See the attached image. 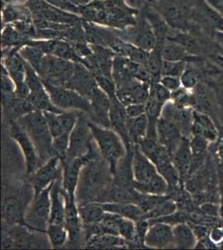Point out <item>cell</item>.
<instances>
[{"label": "cell", "instance_id": "cell-46", "mask_svg": "<svg viewBox=\"0 0 223 250\" xmlns=\"http://www.w3.org/2000/svg\"><path fill=\"white\" fill-rule=\"evenodd\" d=\"M203 82L208 83L212 87L218 106L223 107V65L218 74H215L214 76Z\"/></svg>", "mask_w": 223, "mask_h": 250}, {"label": "cell", "instance_id": "cell-27", "mask_svg": "<svg viewBox=\"0 0 223 250\" xmlns=\"http://www.w3.org/2000/svg\"><path fill=\"white\" fill-rule=\"evenodd\" d=\"M198 239L188 222L173 226V244L175 249L191 250L195 249Z\"/></svg>", "mask_w": 223, "mask_h": 250}, {"label": "cell", "instance_id": "cell-57", "mask_svg": "<svg viewBox=\"0 0 223 250\" xmlns=\"http://www.w3.org/2000/svg\"><path fill=\"white\" fill-rule=\"evenodd\" d=\"M93 1H94V0H75V2H76L77 4H78L79 7L88 5V4L92 3Z\"/></svg>", "mask_w": 223, "mask_h": 250}, {"label": "cell", "instance_id": "cell-48", "mask_svg": "<svg viewBox=\"0 0 223 250\" xmlns=\"http://www.w3.org/2000/svg\"><path fill=\"white\" fill-rule=\"evenodd\" d=\"M96 77L97 83L99 88L107 94V96L110 98L111 100H119L117 96V86L113 78L103 76V75H98Z\"/></svg>", "mask_w": 223, "mask_h": 250}, {"label": "cell", "instance_id": "cell-9", "mask_svg": "<svg viewBox=\"0 0 223 250\" xmlns=\"http://www.w3.org/2000/svg\"><path fill=\"white\" fill-rule=\"evenodd\" d=\"M52 101L62 111H79L89 115L92 105L88 98L67 87L53 85L43 82Z\"/></svg>", "mask_w": 223, "mask_h": 250}, {"label": "cell", "instance_id": "cell-30", "mask_svg": "<svg viewBox=\"0 0 223 250\" xmlns=\"http://www.w3.org/2000/svg\"><path fill=\"white\" fill-rule=\"evenodd\" d=\"M34 19L32 12L25 4L3 3L2 22L3 25L14 23L22 20Z\"/></svg>", "mask_w": 223, "mask_h": 250}, {"label": "cell", "instance_id": "cell-19", "mask_svg": "<svg viewBox=\"0 0 223 250\" xmlns=\"http://www.w3.org/2000/svg\"><path fill=\"white\" fill-rule=\"evenodd\" d=\"M141 13L143 14L153 28L156 37V48L161 49L163 43L173 35L175 29L170 27L158 9L153 6V3L146 6Z\"/></svg>", "mask_w": 223, "mask_h": 250}, {"label": "cell", "instance_id": "cell-3", "mask_svg": "<svg viewBox=\"0 0 223 250\" xmlns=\"http://www.w3.org/2000/svg\"><path fill=\"white\" fill-rule=\"evenodd\" d=\"M25 130L37 148L40 155V165L54 156L53 136L48 128L45 115L41 111H33L16 120Z\"/></svg>", "mask_w": 223, "mask_h": 250}, {"label": "cell", "instance_id": "cell-12", "mask_svg": "<svg viewBox=\"0 0 223 250\" xmlns=\"http://www.w3.org/2000/svg\"><path fill=\"white\" fill-rule=\"evenodd\" d=\"M107 27L117 30H123L133 25L140 11L128 5L125 0H103Z\"/></svg>", "mask_w": 223, "mask_h": 250}, {"label": "cell", "instance_id": "cell-21", "mask_svg": "<svg viewBox=\"0 0 223 250\" xmlns=\"http://www.w3.org/2000/svg\"><path fill=\"white\" fill-rule=\"evenodd\" d=\"M157 133L158 141L172 155L183 138L178 125L161 116L157 125Z\"/></svg>", "mask_w": 223, "mask_h": 250}, {"label": "cell", "instance_id": "cell-60", "mask_svg": "<svg viewBox=\"0 0 223 250\" xmlns=\"http://www.w3.org/2000/svg\"><path fill=\"white\" fill-rule=\"evenodd\" d=\"M220 155H221V158H222V159H223V148H221V149H220Z\"/></svg>", "mask_w": 223, "mask_h": 250}, {"label": "cell", "instance_id": "cell-15", "mask_svg": "<svg viewBox=\"0 0 223 250\" xmlns=\"http://www.w3.org/2000/svg\"><path fill=\"white\" fill-rule=\"evenodd\" d=\"M62 167L61 160L57 156H53L28 176V181L34 188L35 195L41 193L54 183L60 173Z\"/></svg>", "mask_w": 223, "mask_h": 250}, {"label": "cell", "instance_id": "cell-56", "mask_svg": "<svg viewBox=\"0 0 223 250\" xmlns=\"http://www.w3.org/2000/svg\"><path fill=\"white\" fill-rule=\"evenodd\" d=\"M209 238L214 244L218 245L223 241V230L220 228L212 229L209 232Z\"/></svg>", "mask_w": 223, "mask_h": 250}, {"label": "cell", "instance_id": "cell-10", "mask_svg": "<svg viewBox=\"0 0 223 250\" xmlns=\"http://www.w3.org/2000/svg\"><path fill=\"white\" fill-rule=\"evenodd\" d=\"M122 40L138 48L151 52L156 47V37L153 28L142 13L140 12L133 25L123 30H118Z\"/></svg>", "mask_w": 223, "mask_h": 250}, {"label": "cell", "instance_id": "cell-43", "mask_svg": "<svg viewBox=\"0 0 223 250\" xmlns=\"http://www.w3.org/2000/svg\"><path fill=\"white\" fill-rule=\"evenodd\" d=\"M180 78H181L182 86L191 91L192 89H194L201 82L200 75L197 71V69L190 62L186 63V69Z\"/></svg>", "mask_w": 223, "mask_h": 250}, {"label": "cell", "instance_id": "cell-25", "mask_svg": "<svg viewBox=\"0 0 223 250\" xmlns=\"http://www.w3.org/2000/svg\"><path fill=\"white\" fill-rule=\"evenodd\" d=\"M133 146L127 149L126 155L122 157L117 164L116 168L113 173V185L128 188H133Z\"/></svg>", "mask_w": 223, "mask_h": 250}, {"label": "cell", "instance_id": "cell-5", "mask_svg": "<svg viewBox=\"0 0 223 250\" xmlns=\"http://www.w3.org/2000/svg\"><path fill=\"white\" fill-rule=\"evenodd\" d=\"M220 31H223V15L206 0H196L187 32L215 38Z\"/></svg>", "mask_w": 223, "mask_h": 250}, {"label": "cell", "instance_id": "cell-59", "mask_svg": "<svg viewBox=\"0 0 223 250\" xmlns=\"http://www.w3.org/2000/svg\"><path fill=\"white\" fill-rule=\"evenodd\" d=\"M222 198H221L220 215L223 218V185L222 186Z\"/></svg>", "mask_w": 223, "mask_h": 250}, {"label": "cell", "instance_id": "cell-61", "mask_svg": "<svg viewBox=\"0 0 223 250\" xmlns=\"http://www.w3.org/2000/svg\"><path fill=\"white\" fill-rule=\"evenodd\" d=\"M218 59L219 60H221L222 62H223V56H218Z\"/></svg>", "mask_w": 223, "mask_h": 250}, {"label": "cell", "instance_id": "cell-51", "mask_svg": "<svg viewBox=\"0 0 223 250\" xmlns=\"http://www.w3.org/2000/svg\"><path fill=\"white\" fill-rule=\"evenodd\" d=\"M45 115L46 120H47V124H48V128L51 133L53 138L55 137L60 136L62 134H65L63 132L61 124H60L58 114L55 113H43Z\"/></svg>", "mask_w": 223, "mask_h": 250}, {"label": "cell", "instance_id": "cell-31", "mask_svg": "<svg viewBox=\"0 0 223 250\" xmlns=\"http://www.w3.org/2000/svg\"><path fill=\"white\" fill-rule=\"evenodd\" d=\"M32 40L24 36L18 30L14 24L9 23L3 25V31L1 34V44L2 48H21L27 45Z\"/></svg>", "mask_w": 223, "mask_h": 250}, {"label": "cell", "instance_id": "cell-58", "mask_svg": "<svg viewBox=\"0 0 223 250\" xmlns=\"http://www.w3.org/2000/svg\"><path fill=\"white\" fill-rule=\"evenodd\" d=\"M215 39L217 40L219 44H220L223 48V31L218 32L216 34Z\"/></svg>", "mask_w": 223, "mask_h": 250}, {"label": "cell", "instance_id": "cell-16", "mask_svg": "<svg viewBox=\"0 0 223 250\" xmlns=\"http://www.w3.org/2000/svg\"><path fill=\"white\" fill-rule=\"evenodd\" d=\"M65 198V214L64 225L68 232V242L73 246H77L81 242L83 235L82 222L79 213V204L76 196L71 195L63 190Z\"/></svg>", "mask_w": 223, "mask_h": 250}, {"label": "cell", "instance_id": "cell-50", "mask_svg": "<svg viewBox=\"0 0 223 250\" xmlns=\"http://www.w3.org/2000/svg\"><path fill=\"white\" fill-rule=\"evenodd\" d=\"M46 1L50 5L60 10L79 15V11H80L79 6L71 0H46Z\"/></svg>", "mask_w": 223, "mask_h": 250}, {"label": "cell", "instance_id": "cell-54", "mask_svg": "<svg viewBox=\"0 0 223 250\" xmlns=\"http://www.w3.org/2000/svg\"><path fill=\"white\" fill-rule=\"evenodd\" d=\"M126 114L128 118H137L146 114L145 104H133L125 107Z\"/></svg>", "mask_w": 223, "mask_h": 250}, {"label": "cell", "instance_id": "cell-52", "mask_svg": "<svg viewBox=\"0 0 223 250\" xmlns=\"http://www.w3.org/2000/svg\"><path fill=\"white\" fill-rule=\"evenodd\" d=\"M1 80L2 95L9 96L15 94V83L10 77L9 72L7 71V69L3 65L1 68Z\"/></svg>", "mask_w": 223, "mask_h": 250}, {"label": "cell", "instance_id": "cell-20", "mask_svg": "<svg viewBox=\"0 0 223 250\" xmlns=\"http://www.w3.org/2000/svg\"><path fill=\"white\" fill-rule=\"evenodd\" d=\"M96 77L83 63H75L74 75L67 88L78 92L89 99L91 94L98 88Z\"/></svg>", "mask_w": 223, "mask_h": 250}, {"label": "cell", "instance_id": "cell-8", "mask_svg": "<svg viewBox=\"0 0 223 250\" xmlns=\"http://www.w3.org/2000/svg\"><path fill=\"white\" fill-rule=\"evenodd\" d=\"M75 62L62 60L54 55H45L39 74L42 82L60 87H68L74 75Z\"/></svg>", "mask_w": 223, "mask_h": 250}, {"label": "cell", "instance_id": "cell-14", "mask_svg": "<svg viewBox=\"0 0 223 250\" xmlns=\"http://www.w3.org/2000/svg\"><path fill=\"white\" fill-rule=\"evenodd\" d=\"M9 133L23 154L25 161V175L28 177L41 165L37 148L25 130L14 120L9 122Z\"/></svg>", "mask_w": 223, "mask_h": 250}, {"label": "cell", "instance_id": "cell-11", "mask_svg": "<svg viewBox=\"0 0 223 250\" xmlns=\"http://www.w3.org/2000/svg\"><path fill=\"white\" fill-rule=\"evenodd\" d=\"M85 115L84 113H80L79 120L69 134V147L66 159L83 156L93 147V134L89 121Z\"/></svg>", "mask_w": 223, "mask_h": 250}, {"label": "cell", "instance_id": "cell-26", "mask_svg": "<svg viewBox=\"0 0 223 250\" xmlns=\"http://www.w3.org/2000/svg\"><path fill=\"white\" fill-rule=\"evenodd\" d=\"M192 158L190 139L183 137L180 145L172 155V163L177 168L181 179L188 176Z\"/></svg>", "mask_w": 223, "mask_h": 250}, {"label": "cell", "instance_id": "cell-62", "mask_svg": "<svg viewBox=\"0 0 223 250\" xmlns=\"http://www.w3.org/2000/svg\"><path fill=\"white\" fill-rule=\"evenodd\" d=\"M71 1H73V2H74V3H76V2H75V0H71Z\"/></svg>", "mask_w": 223, "mask_h": 250}, {"label": "cell", "instance_id": "cell-28", "mask_svg": "<svg viewBox=\"0 0 223 250\" xmlns=\"http://www.w3.org/2000/svg\"><path fill=\"white\" fill-rule=\"evenodd\" d=\"M102 204V203H101ZM102 207L106 212L115 213L126 219L137 222L142 219L144 212L139 205L131 203H102Z\"/></svg>", "mask_w": 223, "mask_h": 250}, {"label": "cell", "instance_id": "cell-17", "mask_svg": "<svg viewBox=\"0 0 223 250\" xmlns=\"http://www.w3.org/2000/svg\"><path fill=\"white\" fill-rule=\"evenodd\" d=\"M88 100L92 105V110L88 115L91 122L105 128H110V109L112 107L110 98L98 87Z\"/></svg>", "mask_w": 223, "mask_h": 250}, {"label": "cell", "instance_id": "cell-22", "mask_svg": "<svg viewBox=\"0 0 223 250\" xmlns=\"http://www.w3.org/2000/svg\"><path fill=\"white\" fill-rule=\"evenodd\" d=\"M133 171L134 182L147 183L158 173V168L138 145L133 146Z\"/></svg>", "mask_w": 223, "mask_h": 250}, {"label": "cell", "instance_id": "cell-42", "mask_svg": "<svg viewBox=\"0 0 223 250\" xmlns=\"http://www.w3.org/2000/svg\"><path fill=\"white\" fill-rule=\"evenodd\" d=\"M25 83L31 92L41 91L44 89L42 78L33 67L25 61Z\"/></svg>", "mask_w": 223, "mask_h": 250}, {"label": "cell", "instance_id": "cell-24", "mask_svg": "<svg viewBox=\"0 0 223 250\" xmlns=\"http://www.w3.org/2000/svg\"><path fill=\"white\" fill-rule=\"evenodd\" d=\"M62 173H60L50 188L51 199V215L49 224H63L65 214V198L62 188Z\"/></svg>", "mask_w": 223, "mask_h": 250}, {"label": "cell", "instance_id": "cell-2", "mask_svg": "<svg viewBox=\"0 0 223 250\" xmlns=\"http://www.w3.org/2000/svg\"><path fill=\"white\" fill-rule=\"evenodd\" d=\"M35 193L29 182L20 186L3 185L2 219L7 225L26 226L25 214Z\"/></svg>", "mask_w": 223, "mask_h": 250}, {"label": "cell", "instance_id": "cell-4", "mask_svg": "<svg viewBox=\"0 0 223 250\" xmlns=\"http://www.w3.org/2000/svg\"><path fill=\"white\" fill-rule=\"evenodd\" d=\"M89 125L97 148L113 173L118 162L127 154L126 145L121 137L112 128L99 126L90 120Z\"/></svg>", "mask_w": 223, "mask_h": 250}, {"label": "cell", "instance_id": "cell-38", "mask_svg": "<svg viewBox=\"0 0 223 250\" xmlns=\"http://www.w3.org/2000/svg\"><path fill=\"white\" fill-rule=\"evenodd\" d=\"M178 210V205L174 199L168 196L164 199L163 201L159 203L152 210L148 211L143 214L142 219H156L161 217L167 216Z\"/></svg>", "mask_w": 223, "mask_h": 250}, {"label": "cell", "instance_id": "cell-29", "mask_svg": "<svg viewBox=\"0 0 223 250\" xmlns=\"http://www.w3.org/2000/svg\"><path fill=\"white\" fill-rule=\"evenodd\" d=\"M133 188L136 190L144 194L150 195H167L169 193V185L167 184V180L158 173L157 175L150 179L147 183L134 182Z\"/></svg>", "mask_w": 223, "mask_h": 250}, {"label": "cell", "instance_id": "cell-32", "mask_svg": "<svg viewBox=\"0 0 223 250\" xmlns=\"http://www.w3.org/2000/svg\"><path fill=\"white\" fill-rule=\"evenodd\" d=\"M161 54L164 60L190 62L194 56L190 55L182 46L174 40H168L162 46Z\"/></svg>", "mask_w": 223, "mask_h": 250}, {"label": "cell", "instance_id": "cell-6", "mask_svg": "<svg viewBox=\"0 0 223 250\" xmlns=\"http://www.w3.org/2000/svg\"><path fill=\"white\" fill-rule=\"evenodd\" d=\"M171 40L180 43L192 56L215 59L223 56V48L215 38L176 30Z\"/></svg>", "mask_w": 223, "mask_h": 250}, {"label": "cell", "instance_id": "cell-7", "mask_svg": "<svg viewBox=\"0 0 223 250\" xmlns=\"http://www.w3.org/2000/svg\"><path fill=\"white\" fill-rule=\"evenodd\" d=\"M51 185L37 195H34L32 202L28 205L25 214L26 225L28 229L34 232L46 233L47 228L50 223Z\"/></svg>", "mask_w": 223, "mask_h": 250}, {"label": "cell", "instance_id": "cell-36", "mask_svg": "<svg viewBox=\"0 0 223 250\" xmlns=\"http://www.w3.org/2000/svg\"><path fill=\"white\" fill-rule=\"evenodd\" d=\"M86 247L89 249L128 248L127 242L120 236L111 235V234L93 236L86 242Z\"/></svg>", "mask_w": 223, "mask_h": 250}, {"label": "cell", "instance_id": "cell-45", "mask_svg": "<svg viewBox=\"0 0 223 250\" xmlns=\"http://www.w3.org/2000/svg\"><path fill=\"white\" fill-rule=\"evenodd\" d=\"M150 99L155 100L157 102L165 105L168 101L171 100V92L165 88L160 82L152 83L150 84Z\"/></svg>", "mask_w": 223, "mask_h": 250}, {"label": "cell", "instance_id": "cell-49", "mask_svg": "<svg viewBox=\"0 0 223 250\" xmlns=\"http://www.w3.org/2000/svg\"><path fill=\"white\" fill-rule=\"evenodd\" d=\"M209 141L199 135H192L190 139V146L192 155H206Z\"/></svg>", "mask_w": 223, "mask_h": 250}, {"label": "cell", "instance_id": "cell-18", "mask_svg": "<svg viewBox=\"0 0 223 250\" xmlns=\"http://www.w3.org/2000/svg\"><path fill=\"white\" fill-rule=\"evenodd\" d=\"M144 244L147 249L174 248L173 226L162 222L152 223L145 236Z\"/></svg>", "mask_w": 223, "mask_h": 250}, {"label": "cell", "instance_id": "cell-37", "mask_svg": "<svg viewBox=\"0 0 223 250\" xmlns=\"http://www.w3.org/2000/svg\"><path fill=\"white\" fill-rule=\"evenodd\" d=\"M46 235L49 245L55 250L65 246L69 239L68 230L63 224H49L46 230Z\"/></svg>", "mask_w": 223, "mask_h": 250}, {"label": "cell", "instance_id": "cell-41", "mask_svg": "<svg viewBox=\"0 0 223 250\" xmlns=\"http://www.w3.org/2000/svg\"><path fill=\"white\" fill-rule=\"evenodd\" d=\"M171 101L180 108H193L194 106V97L192 91L183 88L182 86L175 91L171 92Z\"/></svg>", "mask_w": 223, "mask_h": 250}, {"label": "cell", "instance_id": "cell-1", "mask_svg": "<svg viewBox=\"0 0 223 250\" xmlns=\"http://www.w3.org/2000/svg\"><path fill=\"white\" fill-rule=\"evenodd\" d=\"M113 185L110 166L101 154L91 160L82 168L76 190L79 205L97 202L103 191Z\"/></svg>", "mask_w": 223, "mask_h": 250}, {"label": "cell", "instance_id": "cell-34", "mask_svg": "<svg viewBox=\"0 0 223 250\" xmlns=\"http://www.w3.org/2000/svg\"><path fill=\"white\" fill-rule=\"evenodd\" d=\"M79 209L82 225L100 223L106 213L102 204L99 202H89L79 205Z\"/></svg>", "mask_w": 223, "mask_h": 250}, {"label": "cell", "instance_id": "cell-39", "mask_svg": "<svg viewBox=\"0 0 223 250\" xmlns=\"http://www.w3.org/2000/svg\"><path fill=\"white\" fill-rule=\"evenodd\" d=\"M52 55H54V56L62 59V60L75 62V63L77 62L82 63L83 62V60L78 54L74 46L65 40H57L56 45H55L54 53Z\"/></svg>", "mask_w": 223, "mask_h": 250}, {"label": "cell", "instance_id": "cell-47", "mask_svg": "<svg viewBox=\"0 0 223 250\" xmlns=\"http://www.w3.org/2000/svg\"><path fill=\"white\" fill-rule=\"evenodd\" d=\"M186 61H168L164 60L162 67V76L181 77L186 68Z\"/></svg>", "mask_w": 223, "mask_h": 250}, {"label": "cell", "instance_id": "cell-23", "mask_svg": "<svg viewBox=\"0 0 223 250\" xmlns=\"http://www.w3.org/2000/svg\"><path fill=\"white\" fill-rule=\"evenodd\" d=\"M127 117L125 106L119 100L112 101L110 109V128L115 131L126 145L127 150L132 148L130 137L127 130Z\"/></svg>", "mask_w": 223, "mask_h": 250}, {"label": "cell", "instance_id": "cell-13", "mask_svg": "<svg viewBox=\"0 0 223 250\" xmlns=\"http://www.w3.org/2000/svg\"><path fill=\"white\" fill-rule=\"evenodd\" d=\"M100 155L99 149L91 148L88 154L83 156L78 157L72 159H66L65 161L61 162L62 167V188L63 190L71 195L76 196L77 188L79 185V179L81 175L82 168L85 165L90 162L91 160L95 159Z\"/></svg>", "mask_w": 223, "mask_h": 250}, {"label": "cell", "instance_id": "cell-53", "mask_svg": "<svg viewBox=\"0 0 223 250\" xmlns=\"http://www.w3.org/2000/svg\"><path fill=\"white\" fill-rule=\"evenodd\" d=\"M159 82L170 92L175 91L182 87L181 78L177 76H162Z\"/></svg>", "mask_w": 223, "mask_h": 250}, {"label": "cell", "instance_id": "cell-55", "mask_svg": "<svg viewBox=\"0 0 223 250\" xmlns=\"http://www.w3.org/2000/svg\"><path fill=\"white\" fill-rule=\"evenodd\" d=\"M201 211L206 216L217 218L220 214V206L212 203H205L201 205Z\"/></svg>", "mask_w": 223, "mask_h": 250}, {"label": "cell", "instance_id": "cell-35", "mask_svg": "<svg viewBox=\"0 0 223 250\" xmlns=\"http://www.w3.org/2000/svg\"><path fill=\"white\" fill-rule=\"evenodd\" d=\"M27 99L36 110L41 111L42 113L48 112L60 114L62 112V110L54 104L45 88L41 91L31 92Z\"/></svg>", "mask_w": 223, "mask_h": 250}, {"label": "cell", "instance_id": "cell-40", "mask_svg": "<svg viewBox=\"0 0 223 250\" xmlns=\"http://www.w3.org/2000/svg\"><path fill=\"white\" fill-rule=\"evenodd\" d=\"M20 54L23 60L28 62L39 73L42 60L46 54L40 48L31 44H27L21 47Z\"/></svg>", "mask_w": 223, "mask_h": 250}, {"label": "cell", "instance_id": "cell-44", "mask_svg": "<svg viewBox=\"0 0 223 250\" xmlns=\"http://www.w3.org/2000/svg\"><path fill=\"white\" fill-rule=\"evenodd\" d=\"M68 147H69V134H63L60 136L53 138V154L59 157L61 162H63L67 158Z\"/></svg>", "mask_w": 223, "mask_h": 250}, {"label": "cell", "instance_id": "cell-33", "mask_svg": "<svg viewBox=\"0 0 223 250\" xmlns=\"http://www.w3.org/2000/svg\"><path fill=\"white\" fill-rule=\"evenodd\" d=\"M127 130L133 145H138L147 136L148 120L146 114L137 118H127Z\"/></svg>", "mask_w": 223, "mask_h": 250}]
</instances>
